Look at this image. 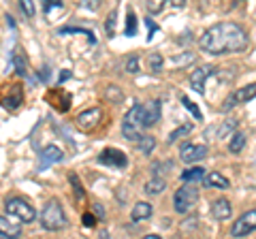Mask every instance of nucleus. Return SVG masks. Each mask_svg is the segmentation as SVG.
<instances>
[{
	"mask_svg": "<svg viewBox=\"0 0 256 239\" xmlns=\"http://www.w3.org/2000/svg\"><path fill=\"white\" fill-rule=\"evenodd\" d=\"M198 47L210 56H226L244 52L248 47V32L235 22H220L207 28L198 38Z\"/></svg>",
	"mask_w": 256,
	"mask_h": 239,
	"instance_id": "f257e3e1",
	"label": "nucleus"
},
{
	"mask_svg": "<svg viewBox=\"0 0 256 239\" xmlns=\"http://www.w3.org/2000/svg\"><path fill=\"white\" fill-rule=\"evenodd\" d=\"M68 224L66 216H64V210H62V203L60 198H50L45 205H43V212H41V226L45 230H60Z\"/></svg>",
	"mask_w": 256,
	"mask_h": 239,
	"instance_id": "f03ea898",
	"label": "nucleus"
},
{
	"mask_svg": "<svg viewBox=\"0 0 256 239\" xmlns=\"http://www.w3.org/2000/svg\"><path fill=\"white\" fill-rule=\"evenodd\" d=\"M143 130H146V126H143V118H141V105H134L124 116L122 134L128 141H139L143 137Z\"/></svg>",
	"mask_w": 256,
	"mask_h": 239,
	"instance_id": "7ed1b4c3",
	"label": "nucleus"
},
{
	"mask_svg": "<svg viewBox=\"0 0 256 239\" xmlns=\"http://www.w3.org/2000/svg\"><path fill=\"white\" fill-rule=\"evenodd\" d=\"M4 210H6L9 216L18 218L20 222H32L36 218V210L26 201V198H22V196L6 198V201H4Z\"/></svg>",
	"mask_w": 256,
	"mask_h": 239,
	"instance_id": "20e7f679",
	"label": "nucleus"
},
{
	"mask_svg": "<svg viewBox=\"0 0 256 239\" xmlns=\"http://www.w3.org/2000/svg\"><path fill=\"white\" fill-rule=\"evenodd\" d=\"M198 201V190L196 186H182L180 190H175L173 194V207L178 214H188L192 207H194V203Z\"/></svg>",
	"mask_w": 256,
	"mask_h": 239,
	"instance_id": "39448f33",
	"label": "nucleus"
},
{
	"mask_svg": "<svg viewBox=\"0 0 256 239\" xmlns=\"http://www.w3.org/2000/svg\"><path fill=\"white\" fill-rule=\"evenodd\" d=\"M252 98H256V84H248L244 88H235V90L222 100V111H228V109H233L237 105H244V102L252 100Z\"/></svg>",
	"mask_w": 256,
	"mask_h": 239,
	"instance_id": "423d86ee",
	"label": "nucleus"
},
{
	"mask_svg": "<svg viewBox=\"0 0 256 239\" xmlns=\"http://www.w3.org/2000/svg\"><path fill=\"white\" fill-rule=\"evenodd\" d=\"M254 230H256V207L242 214V216L235 220V224L230 226V235L233 237H248V235H252Z\"/></svg>",
	"mask_w": 256,
	"mask_h": 239,
	"instance_id": "0eeeda50",
	"label": "nucleus"
},
{
	"mask_svg": "<svg viewBox=\"0 0 256 239\" xmlns=\"http://www.w3.org/2000/svg\"><path fill=\"white\" fill-rule=\"evenodd\" d=\"M180 158L188 164H196V160L207 158V146H203V143H184L180 150Z\"/></svg>",
	"mask_w": 256,
	"mask_h": 239,
	"instance_id": "6e6552de",
	"label": "nucleus"
},
{
	"mask_svg": "<svg viewBox=\"0 0 256 239\" xmlns=\"http://www.w3.org/2000/svg\"><path fill=\"white\" fill-rule=\"evenodd\" d=\"M98 162L100 164H107V166H118V169H124L126 162H128V158H126L124 152H120V150L107 148V150H102V152H100Z\"/></svg>",
	"mask_w": 256,
	"mask_h": 239,
	"instance_id": "1a4fd4ad",
	"label": "nucleus"
},
{
	"mask_svg": "<svg viewBox=\"0 0 256 239\" xmlns=\"http://www.w3.org/2000/svg\"><path fill=\"white\" fill-rule=\"evenodd\" d=\"M216 73V68L212 64H203V66H198L196 70H192V75H190V86H192V90L198 92V94H203L205 92V79L214 75Z\"/></svg>",
	"mask_w": 256,
	"mask_h": 239,
	"instance_id": "9d476101",
	"label": "nucleus"
},
{
	"mask_svg": "<svg viewBox=\"0 0 256 239\" xmlns=\"http://www.w3.org/2000/svg\"><path fill=\"white\" fill-rule=\"evenodd\" d=\"M100 118H102V111L98 107H92V109H86L77 116V124L82 126L84 130H90L100 122Z\"/></svg>",
	"mask_w": 256,
	"mask_h": 239,
	"instance_id": "9b49d317",
	"label": "nucleus"
},
{
	"mask_svg": "<svg viewBox=\"0 0 256 239\" xmlns=\"http://www.w3.org/2000/svg\"><path fill=\"white\" fill-rule=\"evenodd\" d=\"M141 118H143V126L150 128L160 120V102L158 100H150L146 105H141Z\"/></svg>",
	"mask_w": 256,
	"mask_h": 239,
	"instance_id": "f8f14e48",
	"label": "nucleus"
},
{
	"mask_svg": "<svg viewBox=\"0 0 256 239\" xmlns=\"http://www.w3.org/2000/svg\"><path fill=\"white\" fill-rule=\"evenodd\" d=\"M22 102H24V88L20 84H15V86L9 88V94H6V98H2V107L13 111V109H18Z\"/></svg>",
	"mask_w": 256,
	"mask_h": 239,
	"instance_id": "ddd939ff",
	"label": "nucleus"
},
{
	"mask_svg": "<svg viewBox=\"0 0 256 239\" xmlns=\"http://www.w3.org/2000/svg\"><path fill=\"white\" fill-rule=\"evenodd\" d=\"M230 214H233V207H230L228 198L220 196V198H216V201L212 203V216L216 220H228Z\"/></svg>",
	"mask_w": 256,
	"mask_h": 239,
	"instance_id": "4468645a",
	"label": "nucleus"
},
{
	"mask_svg": "<svg viewBox=\"0 0 256 239\" xmlns=\"http://www.w3.org/2000/svg\"><path fill=\"white\" fill-rule=\"evenodd\" d=\"M0 237L2 239H20L22 237V224H15L6 216H0Z\"/></svg>",
	"mask_w": 256,
	"mask_h": 239,
	"instance_id": "2eb2a0df",
	"label": "nucleus"
},
{
	"mask_svg": "<svg viewBox=\"0 0 256 239\" xmlns=\"http://www.w3.org/2000/svg\"><path fill=\"white\" fill-rule=\"evenodd\" d=\"M62 150L58 146H47L43 148V152H41V166H50L54 162H62Z\"/></svg>",
	"mask_w": 256,
	"mask_h": 239,
	"instance_id": "dca6fc26",
	"label": "nucleus"
},
{
	"mask_svg": "<svg viewBox=\"0 0 256 239\" xmlns=\"http://www.w3.org/2000/svg\"><path fill=\"white\" fill-rule=\"evenodd\" d=\"M152 214H154V207L146 201H139L137 205L130 210V220L132 222H141V220H148L152 218Z\"/></svg>",
	"mask_w": 256,
	"mask_h": 239,
	"instance_id": "f3484780",
	"label": "nucleus"
},
{
	"mask_svg": "<svg viewBox=\"0 0 256 239\" xmlns=\"http://www.w3.org/2000/svg\"><path fill=\"white\" fill-rule=\"evenodd\" d=\"M203 184H205L207 188H220V190H226V188L230 186V182H228L226 178H224L222 173L214 171V173H207V175H205Z\"/></svg>",
	"mask_w": 256,
	"mask_h": 239,
	"instance_id": "a211bd4d",
	"label": "nucleus"
},
{
	"mask_svg": "<svg viewBox=\"0 0 256 239\" xmlns=\"http://www.w3.org/2000/svg\"><path fill=\"white\" fill-rule=\"evenodd\" d=\"M205 175H207V171L203 169V166H192V169L184 171L180 178H182L184 184H198V182L205 180Z\"/></svg>",
	"mask_w": 256,
	"mask_h": 239,
	"instance_id": "6ab92c4d",
	"label": "nucleus"
},
{
	"mask_svg": "<svg viewBox=\"0 0 256 239\" xmlns=\"http://www.w3.org/2000/svg\"><path fill=\"white\" fill-rule=\"evenodd\" d=\"M11 62H13L15 70H18V75H20V77H26V73H28V62H26V56L22 54L20 47L13 52V56H11Z\"/></svg>",
	"mask_w": 256,
	"mask_h": 239,
	"instance_id": "aec40b11",
	"label": "nucleus"
},
{
	"mask_svg": "<svg viewBox=\"0 0 256 239\" xmlns=\"http://www.w3.org/2000/svg\"><path fill=\"white\" fill-rule=\"evenodd\" d=\"M164 188H166V182L162 178H152L150 182H146L148 194H160V192H164Z\"/></svg>",
	"mask_w": 256,
	"mask_h": 239,
	"instance_id": "412c9836",
	"label": "nucleus"
},
{
	"mask_svg": "<svg viewBox=\"0 0 256 239\" xmlns=\"http://www.w3.org/2000/svg\"><path fill=\"white\" fill-rule=\"evenodd\" d=\"M246 146V134L244 132H235L233 137H230V143H228V152L230 154H239Z\"/></svg>",
	"mask_w": 256,
	"mask_h": 239,
	"instance_id": "4be33fe9",
	"label": "nucleus"
},
{
	"mask_svg": "<svg viewBox=\"0 0 256 239\" xmlns=\"http://www.w3.org/2000/svg\"><path fill=\"white\" fill-rule=\"evenodd\" d=\"M58 34H84V36H88V41H90L92 45H96L94 32H90V30H86V28H70V26H66V28H60Z\"/></svg>",
	"mask_w": 256,
	"mask_h": 239,
	"instance_id": "5701e85b",
	"label": "nucleus"
},
{
	"mask_svg": "<svg viewBox=\"0 0 256 239\" xmlns=\"http://www.w3.org/2000/svg\"><path fill=\"white\" fill-rule=\"evenodd\" d=\"M154 148H156V139L154 137H141L137 141V150L143 154H152L154 152Z\"/></svg>",
	"mask_w": 256,
	"mask_h": 239,
	"instance_id": "b1692460",
	"label": "nucleus"
},
{
	"mask_svg": "<svg viewBox=\"0 0 256 239\" xmlns=\"http://www.w3.org/2000/svg\"><path fill=\"white\" fill-rule=\"evenodd\" d=\"M124 32H126V36H134V34H137V18H134L132 11H128V15H126V28H124Z\"/></svg>",
	"mask_w": 256,
	"mask_h": 239,
	"instance_id": "393cba45",
	"label": "nucleus"
},
{
	"mask_svg": "<svg viewBox=\"0 0 256 239\" xmlns=\"http://www.w3.org/2000/svg\"><path fill=\"white\" fill-rule=\"evenodd\" d=\"M188 132H192V124H184V126H180V128H175L171 134H169V143H175L178 139H182V137H186Z\"/></svg>",
	"mask_w": 256,
	"mask_h": 239,
	"instance_id": "a878e982",
	"label": "nucleus"
},
{
	"mask_svg": "<svg viewBox=\"0 0 256 239\" xmlns=\"http://www.w3.org/2000/svg\"><path fill=\"white\" fill-rule=\"evenodd\" d=\"M68 182L73 184V188H75V196H77V201H84V196H86V192H84V188H82V182H79V178L75 173H70L68 175Z\"/></svg>",
	"mask_w": 256,
	"mask_h": 239,
	"instance_id": "bb28decb",
	"label": "nucleus"
},
{
	"mask_svg": "<svg viewBox=\"0 0 256 239\" xmlns=\"http://www.w3.org/2000/svg\"><path fill=\"white\" fill-rule=\"evenodd\" d=\"M148 62H150V68L154 70V73H160V70H162V64H164L162 54H152Z\"/></svg>",
	"mask_w": 256,
	"mask_h": 239,
	"instance_id": "cd10ccee",
	"label": "nucleus"
},
{
	"mask_svg": "<svg viewBox=\"0 0 256 239\" xmlns=\"http://www.w3.org/2000/svg\"><path fill=\"white\" fill-rule=\"evenodd\" d=\"M182 102H184V107H186L188 111H190V114L192 116H194L196 120H203V114H201V109H198L196 105H194V102H192L188 96H182Z\"/></svg>",
	"mask_w": 256,
	"mask_h": 239,
	"instance_id": "c85d7f7f",
	"label": "nucleus"
},
{
	"mask_svg": "<svg viewBox=\"0 0 256 239\" xmlns=\"http://www.w3.org/2000/svg\"><path fill=\"white\" fill-rule=\"evenodd\" d=\"M116 11H111L109 13V18H107V22H105V32H107V36L111 38V36H116Z\"/></svg>",
	"mask_w": 256,
	"mask_h": 239,
	"instance_id": "c756f323",
	"label": "nucleus"
},
{
	"mask_svg": "<svg viewBox=\"0 0 256 239\" xmlns=\"http://www.w3.org/2000/svg\"><path fill=\"white\" fill-rule=\"evenodd\" d=\"M235 126H237L235 120H230V122H224V124L220 126V130H218V139H226V134H228L230 130H235Z\"/></svg>",
	"mask_w": 256,
	"mask_h": 239,
	"instance_id": "7c9ffc66",
	"label": "nucleus"
},
{
	"mask_svg": "<svg viewBox=\"0 0 256 239\" xmlns=\"http://www.w3.org/2000/svg\"><path fill=\"white\" fill-rule=\"evenodd\" d=\"M105 96H107L109 100H114V102H120V100H122V92H120L118 86H109L107 92H105Z\"/></svg>",
	"mask_w": 256,
	"mask_h": 239,
	"instance_id": "2f4dec72",
	"label": "nucleus"
},
{
	"mask_svg": "<svg viewBox=\"0 0 256 239\" xmlns=\"http://www.w3.org/2000/svg\"><path fill=\"white\" fill-rule=\"evenodd\" d=\"M126 70L128 73H139V56H130L128 58V62H126Z\"/></svg>",
	"mask_w": 256,
	"mask_h": 239,
	"instance_id": "473e14b6",
	"label": "nucleus"
},
{
	"mask_svg": "<svg viewBox=\"0 0 256 239\" xmlns=\"http://www.w3.org/2000/svg\"><path fill=\"white\" fill-rule=\"evenodd\" d=\"M56 9L62 11V2H60V0H47V2L43 4V11H45V13H52V11H56Z\"/></svg>",
	"mask_w": 256,
	"mask_h": 239,
	"instance_id": "72a5a7b5",
	"label": "nucleus"
},
{
	"mask_svg": "<svg viewBox=\"0 0 256 239\" xmlns=\"http://www.w3.org/2000/svg\"><path fill=\"white\" fill-rule=\"evenodd\" d=\"M22 11L28 15V18H34V4H32V0H22Z\"/></svg>",
	"mask_w": 256,
	"mask_h": 239,
	"instance_id": "f704fd0d",
	"label": "nucleus"
},
{
	"mask_svg": "<svg viewBox=\"0 0 256 239\" xmlns=\"http://www.w3.org/2000/svg\"><path fill=\"white\" fill-rule=\"evenodd\" d=\"M164 9V2L162 0H152V2H148V11L150 13H160Z\"/></svg>",
	"mask_w": 256,
	"mask_h": 239,
	"instance_id": "c9c22d12",
	"label": "nucleus"
},
{
	"mask_svg": "<svg viewBox=\"0 0 256 239\" xmlns=\"http://www.w3.org/2000/svg\"><path fill=\"white\" fill-rule=\"evenodd\" d=\"M96 222H98V218L94 216V212H88V214H84V224H86V226H94Z\"/></svg>",
	"mask_w": 256,
	"mask_h": 239,
	"instance_id": "e433bc0d",
	"label": "nucleus"
},
{
	"mask_svg": "<svg viewBox=\"0 0 256 239\" xmlns=\"http://www.w3.org/2000/svg\"><path fill=\"white\" fill-rule=\"evenodd\" d=\"M146 26H148V30H150V32H148V41H152V36H154V34L158 32V26H156V24L152 22L150 18L146 20Z\"/></svg>",
	"mask_w": 256,
	"mask_h": 239,
	"instance_id": "4c0bfd02",
	"label": "nucleus"
},
{
	"mask_svg": "<svg viewBox=\"0 0 256 239\" xmlns=\"http://www.w3.org/2000/svg\"><path fill=\"white\" fill-rule=\"evenodd\" d=\"M70 77H73V73H70L68 68H66V70H62V73L58 75V84H64V82H68Z\"/></svg>",
	"mask_w": 256,
	"mask_h": 239,
	"instance_id": "58836bf2",
	"label": "nucleus"
},
{
	"mask_svg": "<svg viewBox=\"0 0 256 239\" xmlns=\"http://www.w3.org/2000/svg\"><path fill=\"white\" fill-rule=\"evenodd\" d=\"M94 212H96V218H100V220L105 218V210H102V205H100V203H96V205H94Z\"/></svg>",
	"mask_w": 256,
	"mask_h": 239,
	"instance_id": "ea45409f",
	"label": "nucleus"
},
{
	"mask_svg": "<svg viewBox=\"0 0 256 239\" xmlns=\"http://www.w3.org/2000/svg\"><path fill=\"white\" fill-rule=\"evenodd\" d=\"M171 4L175 6V9H184V4L186 2H184V0H171Z\"/></svg>",
	"mask_w": 256,
	"mask_h": 239,
	"instance_id": "a19ab883",
	"label": "nucleus"
},
{
	"mask_svg": "<svg viewBox=\"0 0 256 239\" xmlns=\"http://www.w3.org/2000/svg\"><path fill=\"white\" fill-rule=\"evenodd\" d=\"M86 6H88V9H96V2H92V0H86Z\"/></svg>",
	"mask_w": 256,
	"mask_h": 239,
	"instance_id": "79ce46f5",
	"label": "nucleus"
},
{
	"mask_svg": "<svg viewBox=\"0 0 256 239\" xmlns=\"http://www.w3.org/2000/svg\"><path fill=\"white\" fill-rule=\"evenodd\" d=\"M6 24H9L11 28H15V22H13V18H11V15H6Z\"/></svg>",
	"mask_w": 256,
	"mask_h": 239,
	"instance_id": "37998d69",
	"label": "nucleus"
},
{
	"mask_svg": "<svg viewBox=\"0 0 256 239\" xmlns=\"http://www.w3.org/2000/svg\"><path fill=\"white\" fill-rule=\"evenodd\" d=\"M143 239H162V237H160V235H154V233H152V235H146V237H143Z\"/></svg>",
	"mask_w": 256,
	"mask_h": 239,
	"instance_id": "c03bdc74",
	"label": "nucleus"
},
{
	"mask_svg": "<svg viewBox=\"0 0 256 239\" xmlns=\"http://www.w3.org/2000/svg\"><path fill=\"white\" fill-rule=\"evenodd\" d=\"M100 239H109V235H107V230H102V233H100Z\"/></svg>",
	"mask_w": 256,
	"mask_h": 239,
	"instance_id": "a18cd8bd",
	"label": "nucleus"
}]
</instances>
